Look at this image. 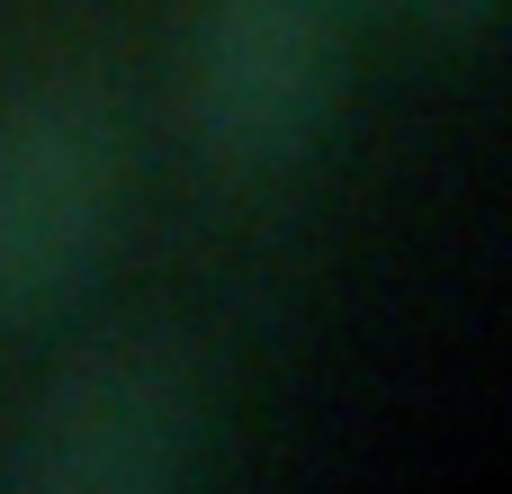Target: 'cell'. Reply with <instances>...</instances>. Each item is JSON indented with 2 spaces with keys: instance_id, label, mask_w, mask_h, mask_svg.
Masks as SVG:
<instances>
[{
  "instance_id": "2",
  "label": "cell",
  "mask_w": 512,
  "mask_h": 494,
  "mask_svg": "<svg viewBox=\"0 0 512 494\" xmlns=\"http://www.w3.org/2000/svg\"><path fill=\"white\" fill-rule=\"evenodd\" d=\"M126 198V135L99 81L45 72L0 99V333L63 324L108 243Z\"/></svg>"
},
{
  "instance_id": "1",
  "label": "cell",
  "mask_w": 512,
  "mask_h": 494,
  "mask_svg": "<svg viewBox=\"0 0 512 494\" xmlns=\"http://www.w3.org/2000/svg\"><path fill=\"white\" fill-rule=\"evenodd\" d=\"M216 387L180 342H90L27 396L0 486L9 494H180L207 477Z\"/></svg>"
},
{
  "instance_id": "4",
  "label": "cell",
  "mask_w": 512,
  "mask_h": 494,
  "mask_svg": "<svg viewBox=\"0 0 512 494\" xmlns=\"http://www.w3.org/2000/svg\"><path fill=\"white\" fill-rule=\"evenodd\" d=\"M378 9H405L432 36H486V18H495V0H378Z\"/></svg>"
},
{
  "instance_id": "3",
  "label": "cell",
  "mask_w": 512,
  "mask_h": 494,
  "mask_svg": "<svg viewBox=\"0 0 512 494\" xmlns=\"http://www.w3.org/2000/svg\"><path fill=\"white\" fill-rule=\"evenodd\" d=\"M360 0H189L180 117L234 180L297 171L342 108V45Z\"/></svg>"
}]
</instances>
